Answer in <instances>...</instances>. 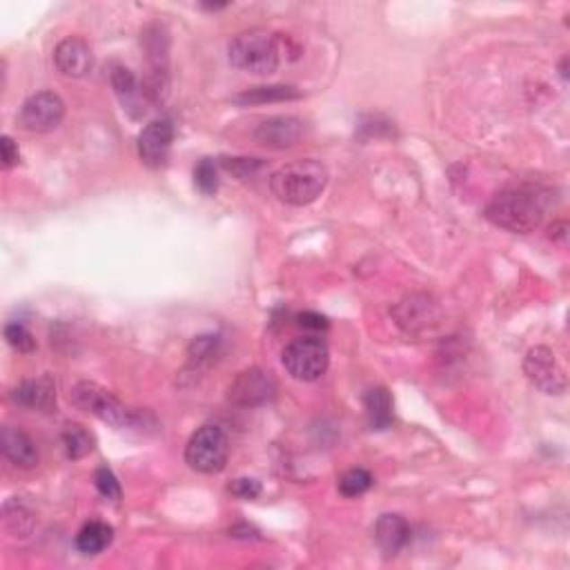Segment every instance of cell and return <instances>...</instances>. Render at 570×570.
Here are the masks:
<instances>
[{
	"mask_svg": "<svg viewBox=\"0 0 570 570\" xmlns=\"http://www.w3.org/2000/svg\"><path fill=\"white\" fill-rule=\"evenodd\" d=\"M328 179L330 174L321 161L303 159L276 170L270 179V189L281 203L301 207L321 197Z\"/></svg>",
	"mask_w": 570,
	"mask_h": 570,
	"instance_id": "6da1fadb",
	"label": "cell"
},
{
	"mask_svg": "<svg viewBox=\"0 0 570 570\" xmlns=\"http://www.w3.org/2000/svg\"><path fill=\"white\" fill-rule=\"evenodd\" d=\"M174 143V125L168 118H156L138 134V156L150 168H163Z\"/></svg>",
	"mask_w": 570,
	"mask_h": 570,
	"instance_id": "30bf717a",
	"label": "cell"
},
{
	"mask_svg": "<svg viewBox=\"0 0 570 570\" xmlns=\"http://www.w3.org/2000/svg\"><path fill=\"white\" fill-rule=\"evenodd\" d=\"M221 343V337L216 335H203V337H197V339L192 341V346H189V359H197V361H206L210 359V356L216 355V347H219Z\"/></svg>",
	"mask_w": 570,
	"mask_h": 570,
	"instance_id": "4316f807",
	"label": "cell"
},
{
	"mask_svg": "<svg viewBox=\"0 0 570 570\" xmlns=\"http://www.w3.org/2000/svg\"><path fill=\"white\" fill-rule=\"evenodd\" d=\"M299 323L303 328H310V330H326L328 328V319L321 317V314H317V312L299 314Z\"/></svg>",
	"mask_w": 570,
	"mask_h": 570,
	"instance_id": "4dcf8cb0",
	"label": "cell"
},
{
	"mask_svg": "<svg viewBox=\"0 0 570 570\" xmlns=\"http://www.w3.org/2000/svg\"><path fill=\"white\" fill-rule=\"evenodd\" d=\"M65 116V103L54 92H39L22 103L18 123L31 134H48L57 129Z\"/></svg>",
	"mask_w": 570,
	"mask_h": 570,
	"instance_id": "ba28073f",
	"label": "cell"
},
{
	"mask_svg": "<svg viewBox=\"0 0 570 570\" xmlns=\"http://www.w3.org/2000/svg\"><path fill=\"white\" fill-rule=\"evenodd\" d=\"M221 165L236 179H250L261 170L263 163L259 159H221Z\"/></svg>",
	"mask_w": 570,
	"mask_h": 570,
	"instance_id": "83f0119b",
	"label": "cell"
},
{
	"mask_svg": "<svg viewBox=\"0 0 570 570\" xmlns=\"http://www.w3.org/2000/svg\"><path fill=\"white\" fill-rule=\"evenodd\" d=\"M276 395V381L261 368H248L232 381L228 399L241 408H257L270 403Z\"/></svg>",
	"mask_w": 570,
	"mask_h": 570,
	"instance_id": "9c48e42d",
	"label": "cell"
},
{
	"mask_svg": "<svg viewBox=\"0 0 570 570\" xmlns=\"http://www.w3.org/2000/svg\"><path fill=\"white\" fill-rule=\"evenodd\" d=\"M430 310H433V305H430V301L425 296H410V299L403 301L399 308L395 310V314L403 328L417 330V326L428 323Z\"/></svg>",
	"mask_w": 570,
	"mask_h": 570,
	"instance_id": "44dd1931",
	"label": "cell"
},
{
	"mask_svg": "<svg viewBox=\"0 0 570 570\" xmlns=\"http://www.w3.org/2000/svg\"><path fill=\"white\" fill-rule=\"evenodd\" d=\"M60 442H63L65 455L69 459H83L94 451V437L78 424L65 425Z\"/></svg>",
	"mask_w": 570,
	"mask_h": 570,
	"instance_id": "ffe728a7",
	"label": "cell"
},
{
	"mask_svg": "<svg viewBox=\"0 0 570 570\" xmlns=\"http://www.w3.org/2000/svg\"><path fill=\"white\" fill-rule=\"evenodd\" d=\"M72 401L76 408L99 417L101 421L114 425V428H129V425H134V417H136L134 410L125 408L112 392L101 388L99 383H76L72 390Z\"/></svg>",
	"mask_w": 570,
	"mask_h": 570,
	"instance_id": "8992f818",
	"label": "cell"
},
{
	"mask_svg": "<svg viewBox=\"0 0 570 570\" xmlns=\"http://www.w3.org/2000/svg\"><path fill=\"white\" fill-rule=\"evenodd\" d=\"M301 99V92L292 85H270L245 90L243 94L234 96V103L239 105H263V103H281V101Z\"/></svg>",
	"mask_w": 570,
	"mask_h": 570,
	"instance_id": "d6986e66",
	"label": "cell"
},
{
	"mask_svg": "<svg viewBox=\"0 0 570 570\" xmlns=\"http://www.w3.org/2000/svg\"><path fill=\"white\" fill-rule=\"evenodd\" d=\"M230 493L234 495V497L250 502V499H257L259 495H261V484H259L257 479H250V477H241V479L232 481Z\"/></svg>",
	"mask_w": 570,
	"mask_h": 570,
	"instance_id": "f1b7e54d",
	"label": "cell"
},
{
	"mask_svg": "<svg viewBox=\"0 0 570 570\" xmlns=\"http://www.w3.org/2000/svg\"><path fill=\"white\" fill-rule=\"evenodd\" d=\"M373 484V475L365 468H352L339 477V493L343 497H359V495L368 493Z\"/></svg>",
	"mask_w": 570,
	"mask_h": 570,
	"instance_id": "603a6c76",
	"label": "cell"
},
{
	"mask_svg": "<svg viewBox=\"0 0 570 570\" xmlns=\"http://www.w3.org/2000/svg\"><path fill=\"white\" fill-rule=\"evenodd\" d=\"M566 230H568L566 221H559V224H555L553 228H550V239L566 241Z\"/></svg>",
	"mask_w": 570,
	"mask_h": 570,
	"instance_id": "1f68e13d",
	"label": "cell"
},
{
	"mask_svg": "<svg viewBox=\"0 0 570 570\" xmlns=\"http://www.w3.org/2000/svg\"><path fill=\"white\" fill-rule=\"evenodd\" d=\"M228 54L234 67L250 74H259V76H270L279 69L281 63L276 39L266 30L241 31L239 36L232 39Z\"/></svg>",
	"mask_w": 570,
	"mask_h": 570,
	"instance_id": "3957f363",
	"label": "cell"
},
{
	"mask_svg": "<svg viewBox=\"0 0 570 570\" xmlns=\"http://www.w3.org/2000/svg\"><path fill=\"white\" fill-rule=\"evenodd\" d=\"M12 399L13 403H18V406L30 408V410L52 412L54 408H57V386H54V379H27L21 386L13 388Z\"/></svg>",
	"mask_w": 570,
	"mask_h": 570,
	"instance_id": "4fadbf2b",
	"label": "cell"
},
{
	"mask_svg": "<svg viewBox=\"0 0 570 570\" xmlns=\"http://www.w3.org/2000/svg\"><path fill=\"white\" fill-rule=\"evenodd\" d=\"M523 373L531 379L532 386L541 390L544 395H562L566 392V370L557 361L550 347L537 346L528 350L526 359H523Z\"/></svg>",
	"mask_w": 570,
	"mask_h": 570,
	"instance_id": "52a82bcc",
	"label": "cell"
},
{
	"mask_svg": "<svg viewBox=\"0 0 570 570\" xmlns=\"http://www.w3.org/2000/svg\"><path fill=\"white\" fill-rule=\"evenodd\" d=\"M112 87L116 92V96L120 99V103H123V108L127 110V112H132L134 116H136V112L134 110L138 108V112H143L141 108V101L145 99V90H143L141 85H138L136 76H134L132 72H129L127 67H116L112 72Z\"/></svg>",
	"mask_w": 570,
	"mask_h": 570,
	"instance_id": "2e32d148",
	"label": "cell"
},
{
	"mask_svg": "<svg viewBox=\"0 0 570 570\" xmlns=\"http://www.w3.org/2000/svg\"><path fill=\"white\" fill-rule=\"evenodd\" d=\"M114 531L105 522H87L76 535V548L83 555H99L112 544Z\"/></svg>",
	"mask_w": 570,
	"mask_h": 570,
	"instance_id": "e0dca14e",
	"label": "cell"
},
{
	"mask_svg": "<svg viewBox=\"0 0 570 570\" xmlns=\"http://www.w3.org/2000/svg\"><path fill=\"white\" fill-rule=\"evenodd\" d=\"M365 415L373 428L383 430L392 424V397L386 388H373L365 392Z\"/></svg>",
	"mask_w": 570,
	"mask_h": 570,
	"instance_id": "ac0fdd59",
	"label": "cell"
},
{
	"mask_svg": "<svg viewBox=\"0 0 570 570\" xmlns=\"http://www.w3.org/2000/svg\"><path fill=\"white\" fill-rule=\"evenodd\" d=\"M0 451L18 468H34L39 463L36 443L21 428L4 425L3 433H0Z\"/></svg>",
	"mask_w": 570,
	"mask_h": 570,
	"instance_id": "5bb4252c",
	"label": "cell"
},
{
	"mask_svg": "<svg viewBox=\"0 0 570 570\" xmlns=\"http://www.w3.org/2000/svg\"><path fill=\"white\" fill-rule=\"evenodd\" d=\"M94 484L96 488H99V493L103 495L105 499H112V502H118L120 495H123V490H120V484L118 479H116V475L110 468H99L94 475Z\"/></svg>",
	"mask_w": 570,
	"mask_h": 570,
	"instance_id": "484cf974",
	"label": "cell"
},
{
	"mask_svg": "<svg viewBox=\"0 0 570 570\" xmlns=\"http://www.w3.org/2000/svg\"><path fill=\"white\" fill-rule=\"evenodd\" d=\"M374 537H377V544L381 546L383 553L395 555L410 539V526L401 514H381L377 526H374Z\"/></svg>",
	"mask_w": 570,
	"mask_h": 570,
	"instance_id": "9a60e30c",
	"label": "cell"
},
{
	"mask_svg": "<svg viewBox=\"0 0 570 570\" xmlns=\"http://www.w3.org/2000/svg\"><path fill=\"white\" fill-rule=\"evenodd\" d=\"M228 437L219 425H201L197 433L189 437L188 448H185V461L192 470L203 472V475H216L228 463Z\"/></svg>",
	"mask_w": 570,
	"mask_h": 570,
	"instance_id": "277c9868",
	"label": "cell"
},
{
	"mask_svg": "<svg viewBox=\"0 0 570 570\" xmlns=\"http://www.w3.org/2000/svg\"><path fill=\"white\" fill-rule=\"evenodd\" d=\"M194 183L201 189L206 197H212L219 189V171H216V163L212 159L198 161V165L194 168Z\"/></svg>",
	"mask_w": 570,
	"mask_h": 570,
	"instance_id": "cb8c5ba5",
	"label": "cell"
},
{
	"mask_svg": "<svg viewBox=\"0 0 570 570\" xmlns=\"http://www.w3.org/2000/svg\"><path fill=\"white\" fill-rule=\"evenodd\" d=\"M303 134L305 123L301 118H296V116H272V118L263 120L254 129L257 143H261L266 147H275V150L294 147L303 138Z\"/></svg>",
	"mask_w": 570,
	"mask_h": 570,
	"instance_id": "8fae6325",
	"label": "cell"
},
{
	"mask_svg": "<svg viewBox=\"0 0 570 570\" xmlns=\"http://www.w3.org/2000/svg\"><path fill=\"white\" fill-rule=\"evenodd\" d=\"M544 203L532 189L508 188L495 194L493 201L486 207V219L504 230L528 234L535 232L544 221Z\"/></svg>",
	"mask_w": 570,
	"mask_h": 570,
	"instance_id": "7a4b0ae2",
	"label": "cell"
},
{
	"mask_svg": "<svg viewBox=\"0 0 570 570\" xmlns=\"http://www.w3.org/2000/svg\"><path fill=\"white\" fill-rule=\"evenodd\" d=\"M3 522L7 531H12L16 537H27L34 528V517L27 511L25 506H21L18 502H7L3 508Z\"/></svg>",
	"mask_w": 570,
	"mask_h": 570,
	"instance_id": "7402d4cb",
	"label": "cell"
},
{
	"mask_svg": "<svg viewBox=\"0 0 570 570\" xmlns=\"http://www.w3.org/2000/svg\"><path fill=\"white\" fill-rule=\"evenodd\" d=\"M54 63H57L63 76L83 78L94 67V57H92V49L85 40L69 36V39L58 43L57 52H54Z\"/></svg>",
	"mask_w": 570,
	"mask_h": 570,
	"instance_id": "7c38bea8",
	"label": "cell"
},
{
	"mask_svg": "<svg viewBox=\"0 0 570 570\" xmlns=\"http://www.w3.org/2000/svg\"><path fill=\"white\" fill-rule=\"evenodd\" d=\"M4 339L9 346L18 352H31L36 350V339L22 323H7L4 326Z\"/></svg>",
	"mask_w": 570,
	"mask_h": 570,
	"instance_id": "d4e9b609",
	"label": "cell"
},
{
	"mask_svg": "<svg viewBox=\"0 0 570 570\" xmlns=\"http://www.w3.org/2000/svg\"><path fill=\"white\" fill-rule=\"evenodd\" d=\"M0 147H3V168L9 170L13 168V165L18 163V145L13 143L12 136H3V141H0Z\"/></svg>",
	"mask_w": 570,
	"mask_h": 570,
	"instance_id": "f546056e",
	"label": "cell"
},
{
	"mask_svg": "<svg viewBox=\"0 0 570 570\" xmlns=\"http://www.w3.org/2000/svg\"><path fill=\"white\" fill-rule=\"evenodd\" d=\"M284 365L296 381H317L330 365V350L317 337H301L285 346Z\"/></svg>",
	"mask_w": 570,
	"mask_h": 570,
	"instance_id": "5b68a950",
	"label": "cell"
}]
</instances>
